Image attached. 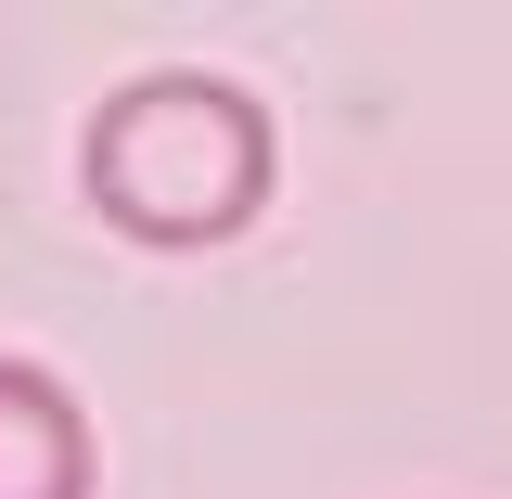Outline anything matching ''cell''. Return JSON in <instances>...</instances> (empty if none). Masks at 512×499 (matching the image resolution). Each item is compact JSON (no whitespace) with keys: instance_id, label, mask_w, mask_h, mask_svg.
<instances>
[{"instance_id":"cell-1","label":"cell","mask_w":512,"mask_h":499,"mask_svg":"<svg viewBox=\"0 0 512 499\" xmlns=\"http://www.w3.org/2000/svg\"><path fill=\"white\" fill-rule=\"evenodd\" d=\"M282 180V141H269V103L218 64H154V77H116L90 128H77V192L90 218L128 231L154 256H205L256 231V205Z\"/></svg>"},{"instance_id":"cell-2","label":"cell","mask_w":512,"mask_h":499,"mask_svg":"<svg viewBox=\"0 0 512 499\" xmlns=\"http://www.w3.org/2000/svg\"><path fill=\"white\" fill-rule=\"evenodd\" d=\"M0 499H90V410L39 359H0Z\"/></svg>"}]
</instances>
